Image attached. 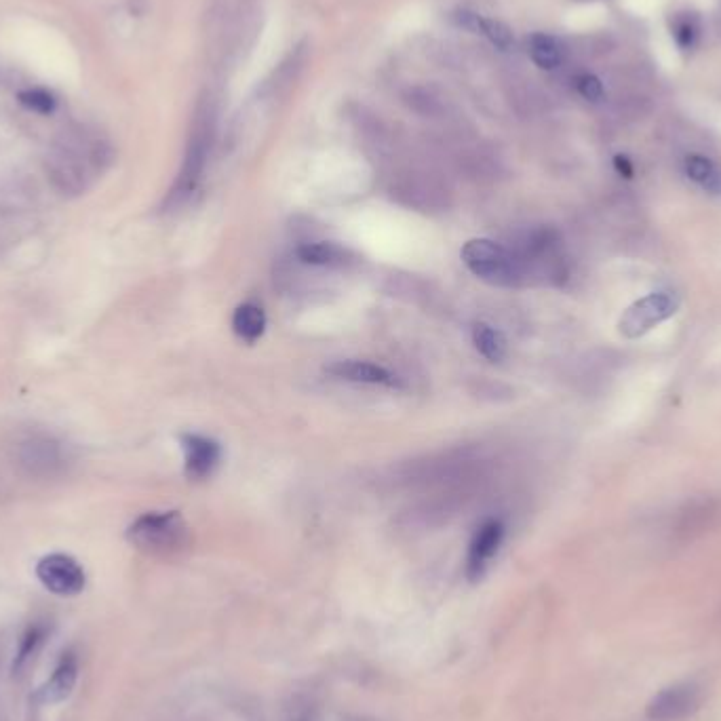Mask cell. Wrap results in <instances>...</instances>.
I'll return each instance as SVG.
<instances>
[{"instance_id":"obj_14","label":"cell","mask_w":721,"mask_h":721,"mask_svg":"<svg viewBox=\"0 0 721 721\" xmlns=\"http://www.w3.org/2000/svg\"><path fill=\"white\" fill-rule=\"evenodd\" d=\"M232 331L247 344H256L266 331V313L256 302H243L232 315Z\"/></svg>"},{"instance_id":"obj_22","label":"cell","mask_w":721,"mask_h":721,"mask_svg":"<svg viewBox=\"0 0 721 721\" xmlns=\"http://www.w3.org/2000/svg\"><path fill=\"white\" fill-rule=\"evenodd\" d=\"M576 89L584 97V100H589V102H599L603 97V85H601V81L597 79V76H593V74L578 76Z\"/></svg>"},{"instance_id":"obj_8","label":"cell","mask_w":721,"mask_h":721,"mask_svg":"<svg viewBox=\"0 0 721 721\" xmlns=\"http://www.w3.org/2000/svg\"><path fill=\"white\" fill-rule=\"evenodd\" d=\"M504 542V523L500 519L483 521L471 538L469 553H466V576L479 580L490 563L498 555Z\"/></svg>"},{"instance_id":"obj_7","label":"cell","mask_w":721,"mask_h":721,"mask_svg":"<svg viewBox=\"0 0 721 721\" xmlns=\"http://www.w3.org/2000/svg\"><path fill=\"white\" fill-rule=\"evenodd\" d=\"M36 576L43 582V587L55 595L72 597L79 595L85 584L87 576L83 565L70 555L64 553H53L43 557L36 563Z\"/></svg>"},{"instance_id":"obj_23","label":"cell","mask_w":721,"mask_h":721,"mask_svg":"<svg viewBox=\"0 0 721 721\" xmlns=\"http://www.w3.org/2000/svg\"><path fill=\"white\" fill-rule=\"evenodd\" d=\"M696 36H698V26H696L694 19H692V17L679 19L677 26H675V38H677V43H679L681 47H684V49H688V47H692V45H694Z\"/></svg>"},{"instance_id":"obj_20","label":"cell","mask_w":721,"mask_h":721,"mask_svg":"<svg viewBox=\"0 0 721 721\" xmlns=\"http://www.w3.org/2000/svg\"><path fill=\"white\" fill-rule=\"evenodd\" d=\"M479 34H485V36L490 38V41H492L496 47H500V49H509V47L515 43L511 28L506 26V24H502V22H496V19H485V17H483L481 32H479Z\"/></svg>"},{"instance_id":"obj_12","label":"cell","mask_w":721,"mask_h":721,"mask_svg":"<svg viewBox=\"0 0 721 721\" xmlns=\"http://www.w3.org/2000/svg\"><path fill=\"white\" fill-rule=\"evenodd\" d=\"M76 679H79V660H76V656L72 654H66L60 660L57 669L53 671L51 679L36 692V700L43 705L62 703V700H66L72 694Z\"/></svg>"},{"instance_id":"obj_10","label":"cell","mask_w":721,"mask_h":721,"mask_svg":"<svg viewBox=\"0 0 721 721\" xmlns=\"http://www.w3.org/2000/svg\"><path fill=\"white\" fill-rule=\"evenodd\" d=\"M700 705V690L694 684H675L660 690L648 705V717L656 721H675L692 715Z\"/></svg>"},{"instance_id":"obj_13","label":"cell","mask_w":721,"mask_h":721,"mask_svg":"<svg viewBox=\"0 0 721 721\" xmlns=\"http://www.w3.org/2000/svg\"><path fill=\"white\" fill-rule=\"evenodd\" d=\"M296 256L300 262L319 268H344L355 260L353 253H350L346 247L331 241L304 243L296 249Z\"/></svg>"},{"instance_id":"obj_3","label":"cell","mask_w":721,"mask_h":721,"mask_svg":"<svg viewBox=\"0 0 721 721\" xmlns=\"http://www.w3.org/2000/svg\"><path fill=\"white\" fill-rule=\"evenodd\" d=\"M464 266L492 287L515 289L528 285V275L517 251L492 239H471L460 251Z\"/></svg>"},{"instance_id":"obj_15","label":"cell","mask_w":721,"mask_h":721,"mask_svg":"<svg viewBox=\"0 0 721 721\" xmlns=\"http://www.w3.org/2000/svg\"><path fill=\"white\" fill-rule=\"evenodd\" d=\"M473 344L479 350V355L485 357L492 363H500L506 359L509 353V346H506V338L500 331L487 323H477L473 327Z\"/></svg>"},{"instance_id":"obj_21","label":"cell","mask_w":721,"mask_h":721,"mask_svg":"<svg viewBox=\"0 0 721 721\" xmlns=\"http://www.w3.org/2000/svg\"><path fill=\"white\" fill-rule=\"evenodd\" d=\"M19 102H22L26 108L41 112V114H51L55 110V97L45 91V89H28L19 93Z\"/></svg>"},{"instance_id":"obj_17","label":"cell","mask_w":721,"mask_h":721,"mask_svg":"<svg viewBox=\"0 0 721 721\" xmlns=\"http://www.w3.org/2000/svg\"><path fill=\"white\" fill-rule=\"evenodd\" d=\"M530 55L532 60L544 68V70H553L561 64L563 60V49L561 45L555 41L553 36L549 34H534L530 38Z\"/></svg>"},{"instance_id":"obj_9","label":"cell","mask_w":721,"mask_h":721,"mask_svg":"<svg viewBox=\"0 0 721 721\" xmlns=\"http://www.w3.org/2000/svg\"><path fill=\"white\" fill-rule=\"evenodd\" d=\"M180 443L184 450V471L188 479L203 481L216 473L222 460V447L218 441L203 435L186 433L180 437Z\"/></svg>"},{"instance_id":"obj_6","label":"cell","mask_w":721,"mask_h":721,"mask_svg":"<svg viewBox=\"0 0 721 721\" xmlns=\"http://www.w3.org/2000/svg\"><path fill=\"white\" fill-rule=\"evenodd\" d=\"M17 466L32 479H53L66 469L62 443L45 433H34L15 447Z\"/></svg>"},{"instance_id":"obj_4","label":"cell","mask_w":721,"mask_h":721,"mask_svg":"<svg viewBox=\"0 0 721 721\" xmlns=\"http://www.w3.org/2000/svg\"><path fill=\"white\" fill-rule=\"evenodd\" d=\"M127 540L150 555H175L188 544L190 532L178 511L146 513L129 525Z\"/></svg>"},{"instance_id":"obj_1","label":"cell","mask_w":721,"mask_h":721,"mask_svg":"<svg viewBox=\"0 0 721 721\" xmlns=\"http://www.w3.org/2000/svg\"><path fill=\"white\" fill-rule=\"evenodd\" d=\"M112 146L89 133H68L47 154V175L66 197H79L110 167Z\"/></svg>"},{"instance_id":"obj_18","label":"cell","mask_w":721,"mask_h":721,"mask_svg":"<svg viewBox=\"0 0 721 721\" xmlns=\"http://www.w3.org/2000/svg\"><path fill=\"white\" fill-rule=\"evenodd\" d=\"M45 635H47V631L43 627H32V629L26 631V635L22 637V643H19L15 662H13V673H19L26 667V662L36 654V650L43 643Z\"/></svg>"},{"instance_id":"obj_2","label":"cell","mask_w":721,"mask_h":721,"mask_svg":"<svg viewBox=\"0 0 721 721\" xmlns=\"http://www.w3.org/2000/svg\"><path fill=\"white\" fill-rule=\"evenodd\" d=\"M216 129H218L216 100H213L211 95H203L197 104V110H194V119H192V127H190V138H188L182 169L165 199L167 211L182 207L192 197V194L197 192V188L203 180V173L207 169L213 142H216Z\"/></svg>"},{"instance_id":"obj_5","label":"cell","mask_w":721,"mask_h":721,"mask_svg":"<svg viewBox=\"0 0 721 721\" xmlns=\"http://www.w3.org/2000/svg\"><path fill=\"white\" fill-rule=\"evenodd\" d=\"M679 306L681 300L673 291H654V294L637 300L622 313L618 321V331L627 340H637L650 334L656 325L675 317Z\"/></svg>"},{"instance_id":"obj_24","label":"cell","mask_w":721,"mask_h":721,"mask_svg":"<svg viewBox=\"0 0 721 721\" xmlns=\"http://www.w3.org/2000/svg\"><path fill=\"white\" fill-rule=\"evenodd\" d=\"M616 165H618V169H620V171H625L627 175H631V173H633V171H631V165H629V161H627V159L618 157V159H616Z\"/></svg>"},{"instance_id":"obj_11","label":"cell","mask_w":721,"mask_h":721,"mask_svg":"<svg viewBox=\"0 0 721 721\" xmlns=\"http://www.w3.org/2000/svg\"><path fill=\"white\" fill-rule=\"evenodd\" d=\"M325 372L329 376H334L338 380L344 382H353V384H367V386H386V388H399L401 380L378 363L372 361H357V359H344V361H336L325 367Z\"/></svg>"},{"instance_id":"obj_16","label":"cell","mask_w":721,"mask_h":721,"mask_svg":"<svg viewBox=\"0 0 721 721\" xmlns=\"http://www.w3.org/2000/svg\"><path fill=\"white\" fill-rule=\"evenodd\" d=\"M686 175L692 182L713 194L721 192V171L711 159L703 157V154H692V157L686 159Z\"/></svg>"},{"instance_id":"obj_19","label":"cell","mask_w":721,"mask_h":721,"mask_svg":"<svg viewBox=\"0 0 721 721\" xmlns=\"http://www.w3.org/2000/svg\"><path fill=\"white\" fill-rule=\"evenodd\" d=\"M407 104L412 106L416 112L426 114V116H435L443 110V104L437 95H433L428 89H412L407 93Z\"/></svg>"}]
</instances>
